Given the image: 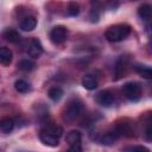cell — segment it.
I'll use <instances>...</instances> for the list:
<instances>
[{
    "label": "cell",
    "instance_id": "cell-22",
    "mask_svg": "<svg viewBox=\"0 0 152 152\" xmlns=\"http://www.w3.org/2000/svg\"><path fill=\"white\" fill-rule=\"evenodd\" d=\"M66 12H68L69 15L76 17V15H78V13H80V6H78L76 2H71V4H69V6H68V8H66Z\"/></svg>",
    "mask_w": 152,
    "mask_h": 152
},
{
    "label": "cell",
    "instance_id": "cell-9",
    "mask_svg": "<svg viewBox=\"0 0 152 152\" xmlns=\"http://www.w3.org/2000/svg\"><path fill=\"white\" fill-rule=\"evenodd\" d=\"M27 53L32 58H38V57L42 56V53H43V46H42V43L37 38H32L30 40L28 46H27Z\"/></svg>",
    "mask_w": 152,
    "mask_h": 152
},
{
    "label": "cell",
    "instance_id": "cell-7",
    "mask_svg": "<svg viewBox=\"0 0 152 152\" xmlns=\"http://www.w3.org/2000/svg\"><path fill=\"white\" fill-rule=\"evenodd\" d=\"M95 101L102 107H112L115 103V95L110 90H101L96 94Z\"/></svg>",
    "mask_w": 152,
    "mask_h": 152
},
{
    "label": "cell",
    "instance_id": "cell-13",
    "mask_svg": "<svg viewBox=\"0 0 152 152\" xmlns=\"http://www.w3.org/2000/svg\"><path fill=\"white\" fill-rule=\"evenodd\" d=\"M2 37L10 43H18L20 40V34L13 28H6L2 32Z\"/></svg>",
    "mask_w": 152,
    "mask_h": 152
},
{
    "label": "cell",
    "instance_id": "cell-2",
    "mask_svg": "<svg viewBox=\"0 0 152 152\" xmlns=\"http://www.w3.org/2000/svg\"><path fill=\"white\" fill-rule=\"evenodd\" d=\"M129 34H131V26L127 24L112 25L104 32V37L107 38L108 42H112V43L121 42V40L126 39Z\"/></svg>",
    "mask_w": 152,
    "mask_h": 152
},
{
    "label": "cell",
    "instance_id": "cell-16",
    "mask_svg": "<svg viewBox=\"0 0 152 152\" xmlns=\"http://www.w3.org/2000/svg\"><path fill=\"white\" fill-rule=\"evenodd\" d=\"M14 128V121L11 118H2L0 120V129L4 133H10Z\"/></svg>",
    "mask_w": 152,
    "mask_h": 152
},
{
    "label": "cell",
    "instance_id": "cell-24",
    "mask_svg": "<svg viewBox=\"0 0 152 152\" xmlns=\"http://www.w3.org/2000/svg\"><path fill=\"white\" fill-rule=\"evenodd\" d=\"M66 152H82V145H81V142L75 144V145H70Z\"/></svg>",
    "mask_w": 152,
    "mask_h": 152
},
{
    "label": "cell",
    "instance_id": "cell-21",
    "mask_svg": "<svg viewBox=\"0 0 152 152\" xmlns=\"http://www.w3.org/2000/svg\"><path fill=\"white\" fill-rule=\"evenodd\" d=\"M63 96V90L59 87H53L49 90V97L52 101H59Z\"/></svg>",
    "mask_w": 152,
    "mask_h": 152
},
{
    "label": "cell",
    "instance_id": "cell-10",
    "mask_svg": "<svg viewBox=\"0 0 152 152\" xmlns=\"http://www.w3.org/2000/svg\"><path fill=\"white\" fill-rule=\"evenodd\" d=\"M119 138H120L119 134L114 131V128H112L110 131L103 133V134L99 138V141H100L101 144H103V145H112V144H114V141H116Z\"/></svg>",
    "mask_w": 152,
    "mask_h": 152
},
{
    "label": "cell",
    "instance_id": "cell-14",
    "mask_svg": "<svg viewBox=\"0 0 152 152\" xmlns=\"http://www.w3.org/2000/svg\"><path fill=\"white\" fill-rule=\"evenodd\" d=\"M12 51L5 46H0V63L4 65H10L12 62Z\"/></svg>",
    "mask_w": 152,
    "mask_h": 152
},
{
    "label": "cell",
    "instance_id": "cell-18",
    "mask_svg": "<svg viewBox=\"0 0 152 152\" xmlns=\"http://www.w3.org/2000/svg\"><path fill=\"white\" fill-rule=\"evenodd\" d=\"M65 141L68 142L69 146L81 142V133H80L78 131H70V132L66 134Z\"/></svg>",
    "mask_w": 152,
    "mask_h": 152
},
{
    "label": "cell",
    "instance_id": "cell-1",
    "mask_svg": "<svg viewBox=\"0 0 152 152\" xmlns=\"http://www.w3.org/2000/svg\"><path fill=\"white\" fill-rule=\"evenodd\" d=\"M63 134V128L58 125H48L39 132V139L44 145L55 147L59 144V138Z\"/></svg>",
    "mask_w": 152,
    "mask_h": 152
},
{
    "label": "cell",
    "instance_id": "cell-5",
    "mask_svg": "<svg viewBox=\"0 0 152 152\" xmlns=\"http://www.w3.org/2000/svg\"><path fill=\"white\" fill-rule=\"evenodd\" d=\"M68 34H69V31L65 26L57 25V26L52 27L50 31V40L53 44H62L66 40Z\"/></svg>",
    "mask_w": 152,
    "mask_h": 152
},
{
    "label": "cell",
    "instance_id": "cell-15",
    "mask_svg": "<svg viewBox=\"0 0 152 152\" xmlns=\"http://www.w3.org/2000/svg\"><path fill=\"white\" fill-rule=\"evenodd\" d=\"M133 69L135 70V72H138L139 75H141L145 78H151L152 77V71L151 68L148 65H144V64H134Z\"/></svg>",
    "mask_w": 152,
    "mask_h": 152
},
{
    "label": "cell",
    "instance_id": "cell-12",
    "mask_svg": "<svg viewBox=\"0 0 152 152\" xmlns=\"http://www.w3.org/2000/svg\"><path fill=\"white\" fill-rule=\"evenodd\" d=\"M97 84H99L97 78H96L94 75L88 74V75H84V76L82 77V86H83L86 89H88V90H94V89H96Z\"/></svg>",
    "mask_w": 152,
    "mask_h": 152
},
{
    "label": "cell",
    "instance_id": "cell-4",
    "mask_svg": "<svg viewBox=\"0 0 152 152\" xmlns=\"http://www.w3.org/2000/svg\"><path fill=\"white\" fill-rule=\"evenodd\" d=\"M122 93L129 101L135 102V101L140 100L142 88H141V84L138 82H127L122 87Z\"/></svg>",
    "mask_w": 152,
    "mask_h": 152
},
{
    "label": "cell",
    "instance_id": "cell-3",
    "mask_svg": "<svg viewBox=\"0 0 152 152\" xmlns=\"http://www.w3.org/2000/svg\"><path fill=\"white\" fill-rule=\"evenodd\" d=\"M83 110V103L82 101L74 99L71 101H69V103L64 107L63 110V119L66 121H74L75 119H77Z\"/></svg>",
    "mask_w": 152,
    "mask_h": 152
},
{
    "label": "cell",
    "instance_id": "cell-19",
    "mask_svg": "<svg viewBox=\"0 0 152 152\" xmlns=\"http://www.w3.org/2000/svg\"><path fill=\"white\" fill-rule=\"evenodd\" d=\"M18 68L21 70V71H32L34 68H36V63L31 59H21L19 63H18Z\"/></svg>",
    "mask_w": 152,
    "mask_h": 152
},
{
    "label": "cell",
    "instance_id": "cell-23",
    "mask_svg": "<svg viewBox=\"0 0 152 152\" xmlns=\"http://www.w3.org/2000/svg\"><path fill=\"white\" fill-rule=\"evenodd\" d=\"M122 152H150V150L145 146H141V145H137V146H131V147H127L125 148Z\"/></svg>",
    "mask_w": 152,
    "mask_h": 152
},
{
    "label": "cell",
    "instance_id": "cell-20",
    "mask_svg": "<svg viewBox=\"0 0 152 152\" xmlns=\"http://www.w3.org/2000/svg\"><path fill=\"white\" fill-rule=\"evenodd\" d=\"M14 88L19 93H27L30 90V84L25 80H21L20 78V80H17L14 82Z\"/></svg>",
    "mask_w": 152,
    "mask_h": 152
},
{
    "label": "cell",
    "instance_id": "cell-11",
    "mask_svg": "<svg viewBox=\"0 0 152 152\" xmlns=\"http://www.w3.org/2000/svg\"><path fill=\"white\" fill-rule=\"evenodd\" d=\"M37 26V19L33 15H27L20 21V28L23 31H32Z\"/></svg>",
    "mask_w": 152,
    "mask_h": 152
},
{
    "label": "cell",
    "instance_id": "cell-6",
    "mask_svg": "<svg viewBox=\"0 0 152 152\" xmlns=\"http://www.w3.org/2000/svg\"><path fill=\"white\" fill-rule=\"evenodd\" d=\"M129 68V57L127 56H120L119 59L115 63V68H114V80L118 81L120 80L124 75H126L127 70Z\"/></svg>",
    "mask_w": 152,
    "mask_h": 152
},
{
    "label": "cell",
    "instance_id": "cell-17",
    "mask_svg": "<svg viewBox=\"0 0 152 152\" xmlns=\"http://www.w3.org/2000/svg\"><path fill=\"white\" fill-rule=\"evenodd\" d=\"M138 15L145 20V21H148L151 19V6L148 4H144L141 5L139 8H138Z\"/></svg>",
    "mask_w": 152,
    "mask_h": 152
},
{
    "label": "cell",
    "instance_id": "cell-8",
    "mask_svg": "<svg viewBox=\"0 0 152 152\" xmlns=\"http://www.w3.org/2000/svg\"><path fill=\"white\" fill-rule=\"evenodd\" d=\"M113 128L119 134L120 138L121 137H133L134 135L133 124L128 120H122L121 122H118Z\"/></svg>",
    "mask_w": 152,
    "mask_h": 152
}]
</instances>
